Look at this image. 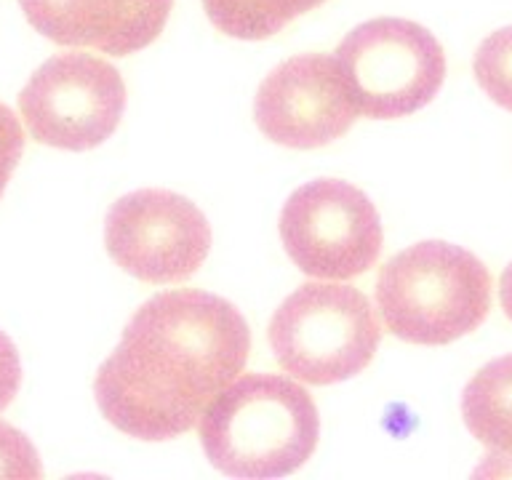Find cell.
Listing matches in <instances>:
<instances>
[{
    "mask_svg": "<svg viewBox=\"0 0 512 480\" xmlns=\"http://www.w3.org/2000/svg\"><path fill=\"white\" fill-rule=\"evenodd\" d=\"M326 0H203L208 22L238 40H264L286 30Z\"/></svg>",
    "mask_w": 512,
    "mask_h": 480,
    "instance_id": "obj_12",
    "label": "cell"
},
{
    "mask_svg": "<svg viewBox=\"0 0 512 480\" xmlns=\"http://www.w3.org/2000/svg\"><path fill=\"white\" fill-rule=\"evenodd\" d=\"M280 238L310 278L350 280L382 254V219L366 192L342 179H315L291 192L280 211Z\"/></svg>",
    "mask_w": 512,
    "mask_h": 480,
    "instance_id": "obj_6",
    "label": "cell"
},
{
    "mask_svg": "<svg viewBox=\"0 0 512 480\" xmlns=\"http://www.w3.org/2000/svg\"><path fill=\"white\" fill-rule=\"evenodd\" d=\"M358 115L406 118L438 96L446 54L427 27L379 16L347 32L334 54Z\"/></svg>",
    "mask_w": 512,
    "mask_h": 480,
    "instance_id": "obj_5",
    "label": "cell"
},
{
    "mask_svg": "<svg viewBox=\"0 0 512 480\" xmlns=\"http://www.w3.org/2000/svg\"><path fill=\"white\" fill-rule=\"evenodd\" d=\"M462 416L472 438L491 451H512V352L491 360L462 392Z\"/></svg>",
    "mask_w": 512,
    "mask_h": 480,
    "instance_id": "obj_11",
    "label": "cell"
},
{
    "mask_svg": "<svg viewBox=\"0 0 512 480\" xmlns=\"http://www.w3.org/2000/svg\"><path fill=\"white\" fill-rule=\"evenodd\" d=\"M376 307L387 331L408 344L440 347L472 334L491 310V272L446 240L408 246L384 264Z\"/></svg>",
    "mask_w": 512,
    "mask_h": 480,
    "instance_id": "obj_3",
    "label": "cell"
},
{
    "mask_svg": "<svg viewBox=\"0 0 512 480\" xmlns=\"http://www.w3.org/2000/svg\"><path fill=\"white\" fill-rule=\"evenodd\" d=\"M267 336L288 376L326 387L358 376L374 360L382 326L358 288L304 283L275 310Z\"/></svg>",
    "mask_w": 512,
    "mask_h": 480,
    "instance_id": "obj_4",
    "label": "cell"
},
{
    "mask_svg": "<svg viewBox=\"0 0 512 480\" xmlns=\"http://www.w3.org/2000/svg\"><path fill=\"white\" fill-rule=\"evenodd\" d=\"M499 302H502L504 315L512 320V262L504 267L502 280H499Z\"/></svg>",
    "mask_w": 512,
    "mask_h": 480,
    "instance_id": "obj_18",
    "label": "cell"
},
{
    "mask_svg": "<svg viewBox=\"0 0 512 480\" xmlns=\"http://www.w3.org/2000/svg\"><path fill=\"white\" fill-rule=\"evenodd\" d=\"M19 112L35 142L83 152L107 142L126 112L120 72L91 54H56L32 72Z\"/></svg>",
    "mask_w": 512,
    "mask_h": 480,
    "instance_id": "obj_7",
    "label": "cell"
},
{
    "mask_svg": "<svg viewBox=\"0 0 512 480\" xmlns=\"http://www.w3.org/2000/svg\"><path fill=\"white\" fill-rule=\"evenodd\" d=\"M472 72L491 102L512 112V24L491 32L475 51Z\"/></svg>",
    "mask_w": 512,
    "mask_h": 480,
    "instance_id": "obj_13",
    "label": "cell"
},
{
    "mask_svg": "<svg viewBox=\"0 0 512 480\" xmlns=\"http://www.w3.org/2000/svg\"><path fill=\"white\" fill-rule=\"evenodd\" d=\"M208 462L230 478H283L318 446L320 416L302 384L275 374H243L198 419Z\"/></svg>",
    "mask_w": 512,
    "mask_h": 480,
    "instance_id": "obj_2",
    "label": "cell"
},
{
    "mask_svg": "<svg viewBox=\"0 0 512 480\" xmlns=\"http://www.w3.org/2000/svg\"><path fill=\"white\" fill-rule=\"evenodd\" d=\"M104 246L120 270L144 283H182L203 267L211 227L192 200L171 190H136L104 219Z\"/></svg>",
    "mask_w": 512,
    "mask_h": 480,
    "instance_id": "obj_8",
    "label": "cell"
},
{
    "mask_svg": "<svg viewBox=\"0 0 512 480\" xmlns=\"http://www.w3.org/2000/svg\"><path fill=\"white\" fill-rule=\"evenodd\" d=\"M22 384V363L14 342L0 331V411L16 398Z\"/></svg>",
    "mask_w": 512,
    "mask_h": 480,
    "instance_id": "obj_16",
    "label": "cell"
},
{
    "mask_svg": "<svg viewBox=\"0 0 512 480\" xmlns=\"http://www.w3.org/2000/svg\"><path fill=\"white\" fill-rule=\"evenodd\" d=\"M24 131L22 123L6 104H0V198L6 192V184L14 174L16 163L22 160Z\"/></svg>",
    "mask_w": 512,
    "mask_h": 480,
    "instance_id": "obj_15",
    "label": "cell"
},
{
    "mask_svg": "<svg viewBox=\"0 0 512 480\" xmlns=\"http://www.w3.org/2000/svg\"><path fill=\"white\" fill-rule=\"evenodd\" d=\"M358 118L334 56L299 54L262 80L254 120L270 142L315 150L344 136Z\"/></svg>",
    "mask_w": 512,
    "mask_h": 480,
    "instance_id": "obj_9",
    "label": "cell"
},
{
    "mask_svg": "<svg viewBox=\"0 0 512 480\" xmlns=\"http://www.w3.org/2000/svg\"><path fill=\"white\" fill-rule=\"evenodd\" d=\"M19 6L56 46L128 56L158 40L174 0H19Z\"/></svg>",
    "mask_w": 512,
    "mask_h": 480,
    "instance_id": "obj_10",
    "label": "cell"
},
{
    "mask_svg": "<svg viewBox=\"0 0 512 480\" xmlns=\"http://www.w3.org/2000/svg\"><path fill=\"white\" fill-rule=\"evenodd\" d=\"M0 478L38 480L43 478L40 456L30 438L11 424L0 422Z\"/></svg>",
    "mask_w": 512,
    "mask_h": 480,
    "instance_id": "obj_14",
    "label": "cell"
},
{
    "mask_svg": "<svg viewBox=\"0 0 512 480\" xmlns=\"http://www.w3.org/2000/svg\"><path fill=\"white\" fill-rule=\"evenodd\" d=\"M475 475H512V451H491Z\"/></svg>",
    "mask_w": 512,
    "mask_h": 480,
    "instance_id": "obj_17",
    "label": "cell"
},
{
    "mask_svg": "<svg viewBox=\"0 0 512 480\" xmlns=\"http://www.w3.org/2000/svg\"><path fill=\"white\" fill-rule=\"evenodd\" d=\"M248 352L251 331L235 304L195 288L163 291L131 315L96 371V406L131 438H179L238 379Z\"/></svg>",
    "mask_w": 512,
    "mask_h": 480,
    "instance_id": "obj_1",
    "label": "cell"
}]
</instances>
